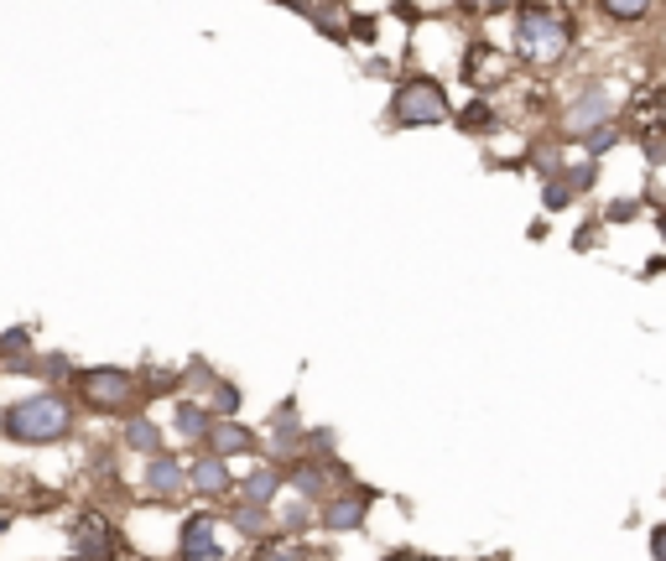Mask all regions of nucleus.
Returning a JSON list of instances; mask_svg holds the SVG:
<instances>
[{"label": "nucleus", "mask_w": 666, "mask_h": 561, "mask_svg": "<svg viewBox=\"0 0 666 561\" xmlns=\"http://www.w3.org/2000/svg\"><path fill=\"white\" fill-rule=\"evenodd\" d=\"M73 540H78V561H110L115 557V531H110L99 514H78Z\"/></svg>", "instance_id": "nucleus-5"}, {"label": "nucleus", "mask_w": 666, "mask_h": 561, "mask_svg": "<svg viewBox=\"0 0 666 561\" xmlns=\"http://www.w3.org/2000/svg\"><path fill=\"white\" fill-rule=\"evenodd\" d=\"M69 426H73V416L58 396H32L5 411V432L16 442H58V437H69Z\"/></svg>", "instance_id": "nucleus-2"}, {"label": "nucleus", "mask_w": 666, "mask_h": 561, "mask_svg": "<svg viewBox=\"0 0 666 561\" xmlns=\"http://www.w3.org/2000/svg\"><path fill=\"white\" fill-rule=\"evenodd\" d=\"M5 525H11V514H5V510H0V536H5Z\"/></svg>", "instance_id": "nucleus-21"}, {"label": "nucleus", "mask_w": 666, "mask_h": 561, "mask_svg": "<svg viewBox=\"0 0 666 561\" xmlns=\"http://www.w3.org/2000/svg\"><path fill=\"white\" fill-rule=\"evenodd\" d=\"M464 11H474V16H495L499 5H510V0H458Z\"/></svg>", "instance_id": "nucleus-17"}, {"label": "nucleus", "mask_w": 666, "mask_h": 561, "mask_svg": "<svg viewBox=\"0 0 666 561\" xmlns=\"http://www.w3.org/2000/svg\"><path fill=\"white\" fill-rule=\"evenodd\" d=\"M239 447H250V432H239V426H214V452H239Z\"/></svg>", "instance_id": "nucleus-11"}, {"label": "nucleus", "mask_w": 666, "mask_h": 561, "mask_svg": "<svg viewBox=\"0 0 666 561\" xmlns=\"http://www.w3.org/2000/svg\"><path fill=\"white\" fill-rule=\"evenodd\" d=\"M183 557L188 561H219L224 557V536H219V525L209 520V514L188 520V531H183Z\"/></svg>", "instance_id": "nucleus-6"}, {"label": "nucleus", "mask_w": 666, "mask_h": 561, "mask_svg": "<svg viewBox=\"0 0 666 561\" xmlns=\"http://www.w3.org/2000/svg\"><path fill=\"white\" fill-rule=\"evenodd\" d=\"M572 47V16L552 0H531L516 16V52L531 68H557Z\"/></svg>", "instance_id": "nucleus-1"}, {"label": "nucleus", "mask_w": 666, "mask_h": 561, "mask_svg": "<svg viewBox=\"0 0 666 561\" xmlns=\"http://www.w3.org/2000/svg\"><path fill=\"white\" fill-rule=\"evenodd\" d=\"M589 146H594V151H609V146H615V125H599Z\"/></svg>", "instance_id": "nucleus-18"}, {"label": "nucleus", "mask_w": 666, "mask_h": 561, "mask_svg": "<svg viewBox=\"0 0 666 561\" xmlns=\"http://www.w3.org/2000/svg\"><path fill=\"white\" fill-rule=\"evenodd\" d=\"M188 478H193V489H198V494H224V489H230V467H224V458H219V452L198 458Z\"/></svg>", "instance_id": "nucleus-7"}, {"label": "nucleus", "mask_w": 666, "mask_h": 561, "mask_svg": "<svg viewBox=\"0 0 666 561\" xmlns=\"http://www.w3.org/2000/svg\"><path fill=\"white\" fill-rule=\"evenodd\" d=\"M359 520H365V499H333V504H329V525H333V531H355Z\"/></svg>", "instance_id": "nucleus-9"}, {"label": "nucleus", "mask_w": 666, "mask_h": 561, "mask_svg": "<svg viewBox=\"0 0 666 561\" xmlns=\"http://www.w3.org/2000/svg\"><path fill=\"white\" fill-rule=\"evenodd\" d=\"M214 400H219V411H235V400H239V396H235V390H230V385H224V390H219Z\"/></svg>", "instance_id": "nucleus-20"}, {"label": "nucleus", "mask_w": 666, "mask_h": 561, "mask_svg": "<svg viewBox=\"0 0 666 561\" xmlns=\"http://www.w3.org/2000/svg\"><path fill=\"white\" fill-rule=\"evenodd\" d=\"M396 120L402 125H437V120H448V99L432 78H411L396 89Z\"/></svg>", "instance_id": "nucleus-3"}, {"label": "nucleus", "mask_w": 666, "mask_h": 561, "mask_svg": "<svg viewBox=\"0 0 666 561\" xmlns=\"http://www.w3.org/2000/svg\"><path fill=\"white\" fill-rule=\"evenodd\" d=\"M599 5H604L615 22H641V16L651 11V5H656V0H599Z\"/></svg>", "instance_id": "nucleus-10"}, {"label": "nucleus", "mask_w": 666, "mask_h": 561, "mask_svg": "<svg viewBox=\"0 0 666 561\" xmlns=\"http://www.w3.org/2000/svg\"><path fill=\"white\" fill-rule=\"evenodd\" d=\"M239 531H261V510H256V504L239 510Z\"/></svg>", "instance_id": "nucleus-19"}, {"label": "nucleus", "mask_w": 666, "mask_h": 561, "mask_svg": "<svg viewBox=\"0 0 666 561\" xmlns=\"http://www.w3.org/2000/svg\"><path fill=\"white\" fill-rule=\"evenodd\" d=\"M256 561H308V551L303 546H266Z\"/></svg>", "instance_id": "nucleus-14"}, {"label": "nucleus", "mask_w": 666, "mask_h": 561, "mask_svg": "<svg viewBox=\"0 0 666 561\" xmlns=\"http://www.w3.org/2000/svg\"><path fill=\"white\" fill-rule=\"evenodd\" d=\"M183 463L177 458H151V473H146V484H151V494H177L183 489Z\"/></svg>", "instance_id": "nucleus-8"}, {"label": "nucleus", "mask_w": 666, "mask_h": 561, "mask_svg": "<svg viewBox=\"0 0 666 561\" xmlns=\"http://www.w3.org/2000/svg\"><path fill=\"white\" fill-rule=\"evenodd\" d=\"M604 110H609V104H604V99H583V104H572V115H568V125L572 130H578V125H594V120H604Z\"/></svg>", "instance_id": "nucleus-12"}, {"label": "nucleus", "mask_w": 666, "mask_h": 561, "mask_svg": "<svg viewBox=\"0 0 666 561\" xmlns=\"http://www.w3.org/2000/svg\"><path fill=\"white\" fill-rule=\"evenodd\" d=\"M78 390H84V400H89L95 411H120L125 400L136 396V379L125 370H89L78 379Z\"/></svg>", "instance_id": "nucleus-4"}, {"label": "nucleus", "mask_w": 666, "mask_h": 561, "mask_svg": "<svg viewBox=\"0 0 666 561\" xmlns=\"http://www.w3.org/2000/svg\"><path fill=\"white\" fill-rule=\"evenodd\" d=\"M177 421H183V432H188V437H198V432H203V411H198V406H183V411H177Z\"/></svg>", "instance_id": "nucleus-15"}, {"label": "nucleus", "mask_w": 666, "mask_h": 561, "mask_svg": "<svg viewBox=\"0 0 666 561\" xmlns=\"http://www.w3.org/2000/svg\"><path fill=\"white\" fill-rule=\"evenodd\" d=\"M131 447H157V426H151V421H136V426H131Z\"/></svg>", "instance_id": "nucleus-16"}, {"label": "nucleus", "mask_w": 666, "mask_h": 561, "mask_svg": "<svg viewBox=\"0 0 666 561\" xmlns=\"http://www.w3.org/2000/svg\"><path fill=\"white\" fill-rule=\"evenodd\" d=\"M245 494H250V504H266V499L276 494V473H271V467H266V473H256V478L245 484Z\"/></svg>", "instance_id": "nucleus-13"}]
</instances>
